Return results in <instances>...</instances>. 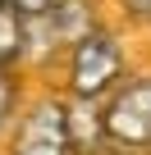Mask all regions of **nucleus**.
<instances>
[{"instance_id": "obj_11", "label": "nucleus", "mask_w": 151, "mask_h": 155, "mask_svg": "<svg viewBox=\"0 0 151 155\" xmlns=\"http://www.w3.org/2000/svg\"><path fill=\"white\" fill-rule=\"evenodd\" d=\"M146 155H151V150H146Z\"/></svg>"}, {"instance_id": "obj_7", "label": "nucleus", "mask_w": 151, "mask_h": 155, "mask_svg": "<svg viewBox=\"0 0 151 155\" xmlns=\"http://www.w3.org/2000/svg\"><path fill=\"white\" fill-rule=\"evenodd\" d=\"M115 5H119L124 23H133V28H146V32H151V0H115Z\"/></svg>"}, {"instance_id": "obj_6", "label": "nucleus", "mask_w": 151, "mask_h": 155, "mask_svg": "<svg viewBox=\"0 0 151 155\" xmlns=\"http://www.w3.org/2000/svg\"><path fill=\"white\" fill-rule=\"evenodd\" d=\"M28 68H5L0 73V146H5V137L14 132V123H19V110H23V101H28Z\"/></svg>"}, {"instance_id": "obj_2", "label": "nucleus", "mask_w": 151, "mask_h": 155, "mask_svg": "<svg viewBox=\"0 0 151 155\" xmlns=\"http://www.w3.org/2000/svg\"><path fill=\"white\" fill-rule=\"evenodd\" d=\"M0 155H78L69 132V110H64V91L60 87H37L28 91L14 132L5 137Z\"/></svg>"}, {"instance_id": "obj_9", "label": "nucleus", "mask_w": 151, "mask_h": 155, "mask_svg": "<svg viewBox=\"0 0 151 155\" xmlns=\"http://www.w3.org/2000/svg\"><path fill=\"white\" fill-rule=\"evenodd\" d=\"M96 155H133V150H119V146H110V141H105V146H101Z\"/></svg>"}, {"instance_id": "obj_10", "label": "nucleus", "mask_w": 151, "mask_h": 155, "mask_svg": "<svg viewBox=\"0 0 151 155\" xmlns=\"http://www.w3.org/2000/svg\"><path fill=\"white\" fill-rule=\"evenodd\" d=\"M0 5H9V0H0Z\"/></svg>"}, {"instance_id": "obj_8", "label": "nucleus", "mask_w": 151, "mask_h": 155, "mask_svg": "<svg viewBox=\"0 0 151 155\" xmlns=\"http://www.w3.org/2000/svg\"><path fill=\"white\" fill-rule=\"evenodd\" d=\"M60 5V0H9V9H19L23 18H41V14H50Z\"/></svg>"}, {"instance_id": "obj_3", "label": "nucleus", "mask_w": 151, "mask_h": 155, "mask_svg": "<svg viewBox=\"0 0 151 155\" xmlns=\"http://www.w3.org/2000/svg\"><path fill=\"white\" fill-rule=\"evenodd\" d=\"M105 114V141L133 155L151 150V68L128 73L124 82L101 101Z\"/></svg>"}, {"instance_id": "obj_1", "label": "nucleus", "mask_w": 151, "mask_h": 155, "mask_svg": "<svg viewBox=\"0 0 151 155\" xmlns=\"http://www.w3.org/2000/svg\"><path fill=\"white\" fill-rule=\"evenodd\" d=\"M60 73H64V96H78V101H105L124 78L133 73L128 68V50H124V37L110 32V28H96L87 32L78 46H69V55L60 59Z\"/></svg>"}, {"instance_id": "obj_4", "label": "nucleus", "mask_w": 151, "mask_h": 155, "mask_svg": "<svg viewBox=\"0 0 151 155\" xmlns=\"http://www.w3.org/2000/svg\"><path fill=\"white\" fill-rule=\"evenodd\" d=\"M64 110H69V132H73L78 155H96V150L105 146V114H101V101L64 96Z\"/></svg>"}, {"instance_id": "obj_5", "label": "nucleus", "mask_w": 151, "mask_h": 155, "mask_svg": "<svg viewBox=\"0 0 151 155\" xmlns=\"http://www.w3.org/2000/svg\"><path fill=\"white\" fill-rule=\"evenodd\" d=\"M28 64V23L19 9L0 5V73Z\"/></svg>"}]
</instances>
